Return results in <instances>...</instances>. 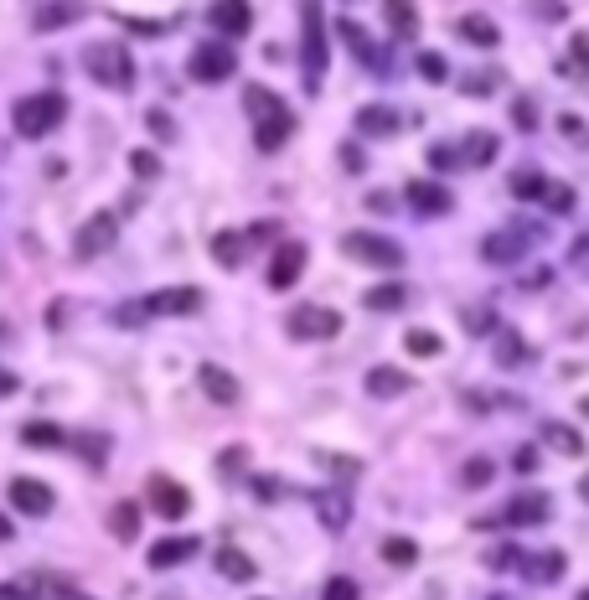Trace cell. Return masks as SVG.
Segmentation results:
<instances>
[{"label": "cell", "instance_id": "cell-11", "mask_svg": "<svg viewBox=\"0 0 589 600\" xmlns=\"http://www.w3.org/2000/svg\"><path fill=\"white\" fill-rule=\"evenodd\" d=\"M305 259H310V254H305V244H279V249H274V259H269V280H264V285H269V290H290V285L300 280Z\"/></svg>", "mask_w": 589, "mask_h": 600}, {"label": "cell", "instance_id": "cell-23", "mask_svg": "<svg viewBox=\"0 0 589 600\" xmlns=\"http://www.w3.org/2000/svg\"><path fill=\"white\" fill-rule=\"evenodd\" d=\"M217 575H228V580H254L259 575V564L254 559H248L243 549H233V544H223V549H217Z\"/></svg>", "mask_w": 589, "mask_h": 600}, {"label": "cell", "instance_id": "cell-33", "mask_svg": "<svg viewBox=\"0 0 589 600\" xmlns=\"http://www.w3.org/2000/svg\"><path fill=\"white\" fill-rule=\"evenodd\" d=\"M403 300H409L403 285H378V290H367V311H398Z\"/></svg>", "mask_w": 589, "mask_h": 600}, {"label": "cell", "instance_id": "cell-19", "mask_svg": "<svg viewBox=\"0 0 589 600\" xmlns=\"http://www.w3.org/2000/svg\"><path fill=\"white\" fill-rule=\"evenodd\" d=\"M197 554V538H186V533H176V538H161V544L150 549V569H171V564H186Z\"/></svg>", "mask_w": 589, "mask_h": 600}, {"label": "cell", "instance_id": "cell-34", "mask_svg": "<svg viewBox=\"0 0 589 600\" xmlns=\"http://www.w3.org/2000/svg\"><path fill=\"white\" fill-rule=\"evenodd\" d=\"M527 357H533V347H527L517 332H507L502 342H496V363H502V368H512V363H527Z\"/></svg>", "mask_w": 589, "mask_h": 600}, {"label": "cell", "instance_id": "cell-35", "mask_svg": "<svg viewBox=\"0 0 589 600\" xmlns=\"http://www.w3.org/2000/svg\"><path fill=\"white\" fill-rule=\"evenodd\" d=\"M543 207L548 213H574V187L569 182H543Z\"/></svg>", "mask_w": 589, "mask_h": 600}, {"label": "cell", "instance_id": "cell-17", "mask_svg": "<svg viewBox=\"0 0 589 600\" xmlns=\"http://www.w3.org/2000/svg\"><path fill=\"white\" fill-rule=\"evenodd\" d=\"M383 16H388V32L398 42L419 37V6H414V0H383Z\"/></svg>", "mask_w": 589, "mask_h": 600}, {"label": "cell", "instance_id": "cell-8", "mask_svg": "<svg viewBox=\"0 0 589 600\" xmlns=\"http://www.w3.org/2000/svg\"><path fill=\"white\" fill-rule=\"evenodd\" d=\"M233 73H238V57H233L228 42H202V47L192 52V78H197V83H223V78H233Z\"/></svg>", "mask_w": 589, "mask_h": 600}, {"label": "cell", "instance_id": "cell-1", "mask_svg": "<svg viewBox=\"0 0 589 600\" xmlns=\"http://www.w3.org/2000/svg\"><path fill=\"white\" fill-rule=\"evenodd\" d=\"M243 109L254 114V145L259 150H279L290 140V130H295V114L285 109V99L279 94H269V88H243Z\"/></svg>", "mask_w": 589, "mask_h": 600}, {"label": "cell", "instance_id": "cell-2", "mask_svg": "<svg viewBox=\"0 0 589 600\" xmlns=\"http://www.w3.org/2000/svg\"><path fill=\"white\" fill-rule=\"evenodd\" d=\"M197 306H202V290L171 285V290H155V295H140V300H130V306H119L114 321L119 326H140V321H155V316H186Z\"/></svg>", "mask_w": 589, "mask_h": 600}, {"label": "cell", "instance_id": "cell-30", "mask_svg": "<svg viewBox=\"0 0 589 600\" xmlns=\"http://www.w3.org/2000/svg\"><path fill=\"white\" fill-rule=\"evenodd\" d=\"M522 249H527V244H522V238H512V233H491V238H486V249H481V254H486L491 264H507V259H517Z\"/></svg>", "mask_w": 589, "mask_h": 600}, {"label": "cell", "instance_id": "cell-29", "mask_svg": "<svg viewBox=\"0 0 589 600\" xmlns=\"http://www.w3.org/2000/svg\"><path fill=\"white\" fill-rule=\"evenodd\" d=\"M109 528H114L119 544H130V538L140 533V507H135V502H119L114 513H109Z\"/></svg>", "mask_w": 589, "mask_h": 600}, {"label": "cell", "instance_id": "cell-18", "mask_svg": "<svg viewBox=\"0 0 589 600\" xmlns=\"http://www.w3.org/2000/svg\"><path fill=\"white\" fill-rule=\"evenodd\" d=\"M83 0H52V6H42L37 11V21H31V26H37V32H57V26H73V21H83Z\"/></svg>", "mask_w": 589, "mask_h": 600}, {"label": "cell", "instance_id": "cell-47", "mask_svg": "<svg viewBox=\"0 0 589 600\" xmlns=\"http://www.w3.org/2000/svg\"><path fill=\"white\" fill-rule=\"evenodd\" d=\"M130 166H135V176H155V171H161V166H155V156H150V150H135V156H130Z\"/></svg>", "mask_w": 589, "mask_h": 600}, {"label": "cell", "instance_id": "cell-22", "mask_svg": "<svg viewBox=\"0 0 589 600\" xmlns=\"http://www.w3.org/2000/svg\"><path fill=\"white\" fill-rule=\"evenodd\" d=\"M409 373H393V368H372L367 373V394L372 399H398V394H409Z\"/></svg>", "mask_w": 589, "mask_h": 600}, {"label": "cell", "instance_id": "cell-21", "mask_svg": "<svg viewBox=\"0 0 589 600\" xmlns=\"http://www.w3.org/2000/svg\"><path fill=\"white\" fill-rule=\"evenodd\" d=\"M409 202H414V213H424V218L450 213V192L434 187V182H414V187H409Z\"/></svg>", "mask_w": 589, "mask_h": 600}, {"label": "cell", "instance_id": "cell-58", "mask_svg": "<svg viewBox=\"0 0 589 600\" xmlns=\"http://www.w3.org/2000/svg\"><path fill=\"white\" fill-rule=\"evenodd\" d=\"M579 497H584V502H589V476H584V482H579Z\"/></svg>", "mask_w": 589, "mask_h": 600}, {"label": "cell", "instance_id": "cell-10", "mask_svg": "<svg viewBox=\"0 0 589 600\" xmlns=\"http://www.w3.org/2000/svg\"><path fill=\"white\" fill-rule=\"evenodd\" d=\"M114 233H119V218H114V213H93V218L78 228V238H73V254H78V259H99V254L114 244Z\"/></svg>", "mask_w": 589, "mask_h": 600}, {"label": "cell", "instance_id": "cell-49", "mask_svg": "<svg viewBox=\"0 0 589 600\" xmlns=\"http://www.w3.org/2000/svg\"><path fill=\"white\" fill-rule=\"evenodd\" d=\"M254 497L274 502V497H279V482H274V476H259V482H254Z\"/></svg>", "mask_w": 589, "mask_h": 600}, {"label": "cell", "instance_id": "cell-50", "mask_svg": "<svg viewBox=\"0 0 589 600\" xmlns=\"http://www.w3.org/2000/svg\"><path fill=\"white\" fill-rule=\"evenodd\" d=\"M341 166H347V171H362V150H357V145H341Z\"/></svg>", "mask_w": 589, "mask_h": 600}, {"label": "cell", "instance_id": "cell-20", "mask_svg": "<svg viewBox=\"0 0 589 600\" xmlns=\"http://www.w3.org/2000/svg\"><path fill=\"white\" fill-rule=\"evenodd\" d=\"M197 378H202V388H207V399H212V404H238V378H233V373L202 363Z\"/></svg>", "mask_w": 589, "mask_h": 600}, {"label": "cell", "instance_id": "cell-53", "mask_svg": "<svg viewBox=\"0 0 589 600\" xmlns=\"http://www.w3.org/2000/svg\"><path fill=\"white\" fill-rule=\"evenodd\" d=\"M52 600H93V595H83V590H73V585H52Z\"/></svg>", "mask_w": 589, "mask_h": 600}, {"label": "cell", "instance_id": "cell-38", "mask_svg": "<svg viewBox=\"0 0 589 600\" xmlns=\"http://www.w3.org/2000/svg\"><path fill=\"white\" fill-rule=\"evenodd\" d=\"M403 347H409L414 357H440V337H434V332H409Z\"/></svg>", "mask_w": 589, "mask_h": 600}, {"label": "cell", "instance_id": "cell-42", "mask_svg": "<svg viewBox=\"0 0 589 600\" xmlns=\"http://www.w3.org/2000/svg\"><path fill=\"white\" fill-rule=\"evenodd\" d=\"M460 482H465V487H486V482H491V461H481V456L465 461V466H460Z\"/></svg>", "mask_w": 589, "mask_h": 600}, {"label": "cell", "instance_id": "cell-7", "mask_svg": "<svg viewBox=\"0 0 589 600\" xmlns=\"http://www.w3.org/2000/svg\"><path fill=\"white\" fill-rule=\"evenodd\" d=\"M285 326H290L295 342H331L341 332V311H331V306H295Z\"/></svg>", "mask_w": 589, "mask_h": 600}, {"label": "cell", "instance_id": "cell-5", "mask_svg": "<svg viewBox=\"0 0 589 600\" xmlns=\"http://www.w3.org/2000/svg\"><path fill=\"white\" fill-rule=\"evenodd\" d=\"M305 42H300V63H305V83L316 88L321 73H326V21H321V0H305Z\"/></svg>", "mask_w": 589, "mask_h": 600}, {"label": "cell", "instance_id": "cell-56", "mask_svg": "<svg viewBox=\"0 0 589 600\" xmlns=\"http://www.w3.org/2000/svg\"><path fill=\"white\" fill-rule=\"evenodd\" d=\"M217 466H223V471H238V466H243V450H228V456L217 461Z\"/></svg>", "mask_w": 589, "mask_h": 600}, {"label": "cell", "instance_id": "cell-48", "mask_svg": "<svg viewBox=\"0 0 589 600\" xmlns=\"http://www.w3.org/2000/svg\"><path fill=\"white\" fill-rule=\"evenodd\" d=\"M465 332H471V337L491 332V311H471V316H465Z\"/></svg>", "mask_w": 589, "mask_h": 600}, {"label": "cell", "instance_id": "cell-51", "mask_svg": "<svg viewBox=\"0 0 589 600\" xmlns=\"http://www.w3.org/2000/svg\"><path fill=\"white\" fill-rule=\"evenodd\" d=\"M429 161H434V166H440V171H450V166H460V161L450 156V150H445V145H434V150H429Z\"/></svg>", "mask_w": 589, "mask_h": 600}, {"label": "cell", "instance_id": "cell-32", "mask_svg": "<svg viewBox=\"0 0 589 600\" xmlns=\"http://www.w3.org/2000/svg\"><path fill=\"white\" fill-rule=\"evenodd\" d=\"M558 73H564V78H584L589 73V32H574V52L558 63Z\"/></svg>", "mask_w": 589, "mask_h": 600}, {"label": "cell", "instance_id": "cell-16", "mask_svg": "<svg viewBox=\"0 0 589 600\" xmlns=\"http://www.w3.org/2000/svg\"><path fill=\"white\" fill-rule=\"evenodd\" d=\"M517 569H527V580H533V585H553V580L569 569V559L558 554V549H543V554H522Z\"/></svg>", "mask_w": 589, "mask_h": 600}, {"label": "cell", "instance_id": "cell-6", "mask_svg": "<svg viewBox=\"0 0 589 600\" xmlns=\"http://www.w3.org/2000/svg\"><path fill=\"white\" fill-rule=\"evenodd\" d=\"M341 254L357 259V264H372V269L403 264V249L393 244V238H383V233H347V238H341Z\"/></svg>", "mask_w": 589, "mask_h": 600}, {"label": "cell", "instance_id": "cell-12", "mask_svg": "<svg viewBox=\"0 0 589 600\" xmlns=\"http://www.w3.org/2000/svg\"><path fill=\"white\" fill-rule=\"evenodd\" d=\"M11 502L21 507L26 518H47L52 513V487L37 482V476H16V482H11Z\"/></svg>", "mask_w": 589, "mask_h": 600}, {"label": "cell", "instance_id": "cell-36", "mask_svg": "<svg viewBox=\"0 0 589 600\" xmlns=\"http://www.w3.org/2000/svg\"><path fill=\"white\" fill-rule=\"evenodd\" d=\"M21 440H26V445H62L68 435H62L57 425H21Z\"/></svg>", "mask_w": 589, "mask_h": 600}, {"label": "cell", "instance_id": "cell-41", "mask_svg": "<svg viewBox=\"0 0 589 600\" xmlns=\"http://www.w3.org/2000/svg\"><path fill=\"white\" fill-rule=\"evenodd\" d=\"M512 197H543V176L538 171H522V176H512Z\"/></svg>", "mask_w": 589, "mask_h": 600}, {"label": "cell", "instance_id": "cell-24", "mask_svg": "<svg viewBox=\"0 0 589 600\" xmlns=\"http://www.w3.org/2000/svg\"><path fill=\"white\" fill-rule=\"evenodd\" d=\"M460 42H471V47H496L502 42V32H496V21L491 16H460Z\"/></svg>", "mask_w": 589, "mask_h": 600}, {"label": "cell", "instance_id": "cell-37", "mask_svg": "<svg viewBox=\"0 0 589 600\" xmlns=\"http://www.w3.org/2000/svg\"><path fill=\"white\" fill-rule=\"evenodd\" d=\"M496 78L502 73H471L460 83V94H471V99H486V94H496Z\"/></svg>", "mask_w": 589, "mask_h": 600}, {"label": "cell", "instance_id": "cell-25", "mask_svg": "<svg viewBox=\"0 0 589 600\" xmlns=\"http://www.w3.org/2000/svg\"><path fill=\"white\" fill-rule=\"evenodd\" d=\"M543 440L558 450V456H584V435L574 425H558V419H548L543 425Z\"/></svg>", "mask_w": 589, "mask_h": 600}, {"label": "cell", "instance_id": "cell-45", "mask_svg": "<svg viewBox=\"0 0 589 600\" xmlns=\"http://www.w3.org/2000/svg\"><path fill=\"white\" fill-rule=\"evenodd\" d=\"M145 119H150V130L161 135V140H171V135H176V130H171V114H166V109H150Z\"/></svg>", "mask_w": 589, "mask_h": 600}, {"label": "cell", "instance_id": "cell-44", "mask_svg": "<svg viewBox=\"0 0 589 600\" xmlns=\"http://www.w3.org/2000/svg\"><path fill=\"white\" fill-rule=\"evenodd\" d=\"M486 564H491V569H517V564H522V549H496V554H486Z\"/></svg>", "mask_w": 589, "mask_h": 600}, {"label": "cell", "instance_id": "cell-28", "mask_svg": "<svg viewBox=\"0 0 589 600\" xmlns=\"http://www.w3.org/2000/svg\"><path fill=\"white\" fill-rule=\"evenodd\" d=\"M491 156H496V135H491V130L465 135V161H460V166H491Z\"/></svg>", "mask_w": 589, "mask_h": 600}, {"label": "cell", "instance_id": "cell-40", "mask_svg": "<svg viewBox=\"0 0 589 600\" xmlns=\"http://www.w3.org/2000/svg\"><path fill=\"white\" fill-rule=\"evenodd\" d=\"M419 73L429 78V83H445V73H450V63L440 52H419Z\"/></svg>", "mask_w": 589, "mask_h": 600}, {"label": "cell", "instance_id": "cell-46", "mask_svg": "<svg viewBox=\"0 0 589 600\" xmlns=\"http://www.w3.org/2000/svg\"><path fill=\"white\" fill-rule=\"evenodd\" d=\"M512 119H517L522 130H533V125H538V119H533V99H517V104H512Z\"/></svg>", "mask_w": 589, "mask_h": 600}, {"label": "cell", "instance_id": "cell-59", "mask_svg": "<svg viewBox=\"0 0 589 600\" xmlns=\"http://www.w3.org/2000/svg\"><path fill=\"white\" fill-rule=\"evenodd\" d=\"M579 414H584V419H589V399H579Z\"/></svg>", "mask_w": 589, "mask_h": 600}, {"label": "cell", "instance_id": "cell-31", "mask_svg": "<svg viewBox=\"0 0 589 600\" xmlns=\"http://www.w3.org/2000/svg\"><path fill=\"white\" fill-rule=\"evenodd\" d=\"M212 259L228 264V269H238V264H243V233H217V238H212Z\"/></svg>", "mask_w": 589, "mask_h": 600}, {"label": "cell", "instance_id": "cell-39", "mask_svg": "<svg viewBox=\"0 0 589 600\" xmlns=\"http://www.w3.org/2000/svg\"><path fill=\"white\" fill-rule=\"evenodd\" d=\"M383 559H388V564H414L419 549L409 544V538H388V544H383Z\"/></svg>", "mask_w": 589, "mask_h": 600}, {"label": "cell", "instance_id": "cell-54", "mask_svg": "<svg viewBox=\"0 0 589 600\" xmlns=\"http://www.w3.org/2000/svg\"><path fill=\"white\" fill-rule=\"evenodd\" d=\"M517 471H538V450H522V456H512Z\"/></svg>", "mask_w": 589, "mask_h": 600}, {"label": "cell", "instance_id": "cell-57", "mask_svg": "<svg viewBox=\"0 0 589 600\" xmlns=\"http://www.w3.org/2000/svg\"><path fill=\"white\" fill-rule=\"evenodd\" d=\"M11 533H16V528H11V518H6V513H0V544H6V538H11Z\"/></svg>", "mask_w": 589, "mask_h": 600}, {"label": "cell", "instance_id": "cell-15", "mask_svg": "<svg viewBox=\"0 0 589 600\" xmlns=\"http://www.w3.org/2000/svg\"><path fill=\"white\" fill-rule=\"evenodd\" d=\"M316 518H321L326 533H341L352 523V492H336V487L316 492Z\"/></svg>", "mask_w": 589, "mask_h": 600}, {"label": "cell", "instance_id": "cell-27", "mask_svg": "<svg viewBox=\"0 0 589 600\" xmlns=\"http://www.w3.org/2000/svg\"><path fill=\"white\" fill-rule=\"evenodd\" d=\"M357 130H362V135H393V130H398V114L383 109V104H367V109L357 114Z\"/></svg>", "mask_w": 589, "mask_h": 600}, {"label": "cell", "instance_id": "cell-26", "mask_svg": "<svg viewBox=\"0 0 589 600\" xmlns=\"http://www.w3.org/2000/svg\"><path fill=\"white\" fill-rule=\"evenodd\" d=\"M341 42H347V47H352V52L362 57L367 68H383V52L372 47V37L362 32V26H352V21H341Z\"/></svg>", "mask_w": 589, "mask_h": 600}, {"label": "cell", "instance_id": "cell-9", "mask_svg": "<svg viewBox=\"0 0 589 600\" xmlns=\"http://www.w3.org/2000/svg\"><path fill=\"white\" fill-rule=\"evenodd\" d=\"M548 513H553L548 492H517V497L507 502V513H496V518H481V528H491V523H507V528H527V523H543Z\"/></svg>", "mask_w": 589, "mask_h": 600}, {"label": "cell", "instance_id": "cell-14", "mask_svg": "<svg viewBox=\"0 0 589 600\" xmlns=\"http://www.w3.org/2000/svg\"><path fill=\"white\" fill-rule=\"evenodd\" d=\"M207 21H212L223 37H243L248 26H254V11H248V0H212Z\"/></svg>", "mask_w": 589, "mask_h": 600}, {"label": "cell", "instance_id": "cell-52", "mask_svg": "<svg viewBox=\"0 0 589 600\" xmlns=\"http://www.w3.org/2000/svg\"><path fill=\"white\" fill-rule=\"evenodd\" d=\"M367 207H372V213H393V192H372Z\"/></svg>", "mask_w": 589, "mask_h": 600}, {"label": "cell", "instance_id": "cell-3", "mask_svg": "<svg viewBox=\"0 0 589 600\" xmlns=\"http://www.w3.org/2000/svg\"><path fill=\"white\" fill-rule=\"evenodd\" d=\"M83 68L104 88H114V94H130V88H135V57L124 52V42H93L83 52Z\"/></svg>", "mask_w": 589, "mask_h": 600}, {"label": "cell", "instance_id": "cell-4", "mask_svg": "<svg viewBox=\"0 0 589 600\" xmlns=\"http://www.w3.org/2000/svg\"><path fill=\"white\" fill-rule=\"evenodd\" d=\"M11 119H16V135H21V140H42V135H52L62 119H68V99L47 88V94L21 99V104L11 109Z\"/></svg>", "mask_w": 589, "mask_h": 600}, {"label": "cell", "instance_id": "cell-13", "mask_svg": "<svg viewBox=\"0 0 589 600\" xmlns=\"http://www.w3.org/2000/svg\"><path fill=\"white\" fill-rule=\"evenodd\" d=\"M150 507H155L161 518H186L192 497H186V487L171 482V476H150Z\"/></svg>", "mask_w": 589, "mask_h": 600}, {"label": "cell", "instance_id": "cell-55", "mask_svg": "<svg viewBox=\"0 0 589 600\" xmlns=\"http://www.w3.org/2000/svg\"><path fill=\"white\" fill-rule=\"evenodd\" d=\"M6 394H16V373L0 368V399H6Z\"/></svg>", "mask_w": 589, "mask_h": 600}, {"label": "cell", "instance_id": "cell-60", "mask_svg": "<svg viewBox=\"0 0 589 600\" xmlns=\"http://www.w3.org/2000/svg\"><path fill=\"white\" fill-rule=\"evenodd\" d=\"M579 600H589V590H584V595H579Z\"/></svg>", "mask_w": 589, "mask_h": 600}, {"label": "cell", "instance_id": "cell-43", "mask_svg": "<svg viewBox=\"0 0 589 600\" xmlns=\"http://www.w3.org/2000/svg\"><path fill=\"white\" fill-rule=\"evenodd\" d=\"M321 600H362V595H357V585H352L347 575H331V580H326V595H321Z\"/></svg>", "mask_w": 589, "mask_h": 600}]
</instances>
